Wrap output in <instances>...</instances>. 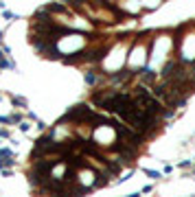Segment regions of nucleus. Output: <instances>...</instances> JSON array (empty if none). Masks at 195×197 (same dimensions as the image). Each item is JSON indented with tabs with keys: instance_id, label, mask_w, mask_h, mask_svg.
<instances>
[{
	"instance_id": "obj_1",
	"label": "nucleus",
	"mask_w": 195,
	"mask_h": 197,
	"mask_svg": "<svg viewBox=\"0 0 195 197\" xmlns=\"http://www.w3.org/2000/svg\"><path fill=\"white\" fill-rule=\"evenodd\" d=\"M112 129L116 131L118 145L123 149H129V151H138L140 149V140H143L140 134H136L134 129H127L125 125H121V120H116V118H112Z\"/></svg>"
},
{
	"instance_id": "obj_2",
	"label": "nucleus",
	"mask_w": 195,
	"mask_h": 197,
	"mask_svg": "<svg viewBox=\"0 0 195 197\" xmlns=\"http://www.w3.org/2000/svg\"><path fill=\"white\" fill-rule=\"evenodd\" d=\"M118 94V90H103V92H94L92 94V103H94L97 107H103L107 110L110 107V103L114 101V97Z\"/></svg>"
},
{
	"instance_id": "obj_3",
	"label": "nucleus",
	"mask_w": 195,
	"mask_h": 197,
	"mask_svg": "<svg viewBox=\"0 0 195 197\" xmlns=\"http://www.w3.org/2000/svg\"><path fill=\"white\" fill-rule=\"evenodd\" d=\"M140 79H143V83H147V86H151V83H156V79H158V74L151 70V68H143L140 72Z\"/></svg>"
},
{
	"instance_id": "obj_4",
	"label": "nucleus",
	"mask_w": 195,
	"mask_h": 197,
	"mask_svg": "<svg viewBox=\"0 0 195 197\" xmlns=\"http://www.w3.org/2000/svg\"><path fill=\"white\" fill-rule=\"evenodd\" d=\"M129 77H132V72H129V70H121V72H116V74H110V79H112V81H125V79H129Z\"/></svg>"
},
{
	"instance_id": "obj_5",
	"label": "nucleus",
	"mask_w": 195,
	"mask_h": 197,
	"mask_svg": "<svg viewBox=\"0 0 195 197\" xmlns=\"http://www.w3.org/2000/svg\"><path fill=\"white\" fill-rule=\"evenodd\" d=\"M0 158H13V153H11V149H0Z\"/></svg>"
},
{
	"instance_id": "obj_6",
	"label": "nucleus",
	"mask_w": 195,
	"mask_h": 197,
	"mask_svg": "<svg viewBox=\"0 0 195 197\" xmlns=\"http://www.w3.org/2000/svg\"><path fill=\"white\" fill-rule=\"evenodd\" d=\"M11 101H13V105H26V101L22 97H11Z\"/></svg>"
},
{
	"instance_id": "obj_7",
	"label": "nucleus",
	"mask_w": 195,
	"mask_h": 197,
	"mask_svg": "<svg viewBox=\"0 0 195 197\" xmlns=\"http://www.w3.org/2000/svg\"><path fill=\"white\" fill-rule=\"evenodd\" d=\"M145 173L149 175V177H154V180H158V177H160V173H158V171H151V169H145Z\"/></svg>"
},
{
	"instance_id": "obj_8",
	"label": "nucleus",
	"mask_w": 195,
	"mask_h": 197,
	"mask_svg": "<svg viewBox=\"0 0 195 197\" xmlns=\"http://www.w3.org/2000/svg\"><path fill=\"white\" fill-rule=\"evenodd\" d=\"M86 83H94V74H92V72L86 74Z\"/></svg>"
},
{
	"instance_id": "obj_9",
	"label": "nucleus",
	"mask_w": 195,
	"mask_h": 197,
	"mask_svg": "<svg viewBox=\"0 0 195 197\" xmlns=\"http://www.w3.org/2000/svg\"><path fill=\"white\" fill-rule=\"evenodd\" d=\"M11 120H13L11 116H0V123H11Z\"/></svg>"
},
{
	"instance_id": "obj_10",
	"label": "nucleus",
	"mask_w": 195,
	"mask_h": 197,
	"mask_svg": "<svg viewBox=\"0 0 195 197\" xmlns=\"http://www.w3.org/2000/svg\"><path fill=\"white\" fill-rule=\"evenodd\" d=\"M7 66H11V64H9L7 59H0V68H7Z\"/></svg>"
},
{
	"instance_id": "obj_11",
	"label": "nucleus",
	"mask_w": 195,
	"mask_h": 197,
	"mask_svg": "<svg viewBox=\"0 0 195 197\" xmlns=\"http://www.w3.org/2000/svg\"><path fill=\"white\" fill-rule=\"evenodd\" d=\"M0 136H2V138H7V136H9V131H7V129H0Z\"/></svg>"
},
{
	"instance_id": "obj_12",
	"label": "nucleus",
	"mask_w": 195,
	"mask_h": 197,
	"mask_svg": "<svg viewBox=\"0 0 195 197\" xmlns=\"http://www.w3.org/2000/svg\"><path fill=\"white\" fill-rule=\"evenodd\" d=\"M0 40H2V31H0Z\"/></svg>"
},
{
	"instance_id": "obj_13",
	"label": "nucleus",
	"mask_w": 195,
	"mask_h": 197,
	"mask_svg": "<svg viewBox=\"0 0 195 197\" xmlns=\"http://www.w3.org/2000/svg\"><path fill=\"white\" fill-rule=\"evenodd\" d=\"M0 59H2V51H0Z\"/></svg>"
}]
</instances>
